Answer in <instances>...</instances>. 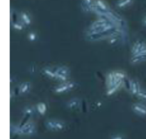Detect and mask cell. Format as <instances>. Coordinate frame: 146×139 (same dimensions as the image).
Returning <instances> with one entry per match:
<instances>
[{
  "instance_id": "1",
  "label": "cell",
  "mask_w": 146,
  "mask_h": 139,
  "mask_svg": "<svg viewBox=\"0 0 146 139\" xmlns=\"http://www.w3.org/2000/svg\"><path fill=\"white\" fill-rule=\"evenodd\" d=\"M12 133L21 136H31L35 134V124L31 121H27L19 126H12L11 128Z\"/></svg>"
},
{
  "instance_id": "2",
  "label": "cell",
  "mask_w": 146,
  "mask_h": 139,
  "mask_svg": "<svg viewBox=\"0 0 146 139\" xmlns=\"http://www.w3.org/2000/svg\"><path fill=\"white\" fill-rule=\"evenodd\" d=\"M65 123L57 119H48L45 122V126L51 131H61L65 128Z\"/></svg>"
},
{
  "instance_id": "3",
  "label": "cell",
  "mask_w": 146,
  "mask_h": 139,
  "mask_svg": "<svg viewBox=\"0 0 146 139\" xmlns=\"http://www.w3.org/2000/svg\"><path fill=\"white\" fill-rule=\"evenodd\" d=\"M76 84L72 81H68V82L63 83L61 85L58 86L54 88V92L56 94H63V93L68 92L71 91L73 88H75Z\"/></svg>"
},
{
  "instance_id": "4",
  "label": "cell",
  "mask_w": 146,
  "mask_h": 139,
  "mask_svg": "<svg viewBox=\"0 0 146 139\" xmlns=\"http://www.w3.org/2000/svg\"><path fill=\"white\" fill-rule=\"evenodd\" d=\"M146 47V43L142 40H138L135 41L131 48V55L135 56L139 54L143 49Z\"/></svg>"
},
{
  "instance_id": "5",
  "label": "cell",
  "mask_w": 146,
  "mask_h": 139,
  "mask_svg": "<svg viewBox=\"0 0 146 139\" xmlns=\"http://www.w3.org/2000/svg\"><path fill=\"white\" fill-rule=\"evenodd\" d=\"M128 88L130 92L133 96H136L141 90V86L138 81L135 79H131L128 81Z\"/></svg>"
},
{
  "instance_id": "6",
  "label": "cell",
  "mask_w": 146,
  "mask_h": 139,
  "mask_svg": "<svg viewBox=\"0 0 146 139\" xmlns=\"http://www.w3.org/2000/svg\"><path fill=\"white\" fill-rule=\"evenodd\" d=\"M132 110L134 113L141 116H146V106L143 104H134L132 106Z\"/></svg>"
},
{
  "instance_id": "7",
  "label": "cell",
  "mask_w": 146,
  "mask_h": 139,
  "mask_svg": "<svg viewBox=\"0 0 146 139\" xmlns=\"http://www.w3.org/2000/svg\"><path fill=\"white\" fill-rule=\"evenodd\" d=\"M118 80H121V79H118V78H117L116 77H115L113 71H111V72L108 73V74H107V78H106L107 88L115 85L116 83L118 82Z\"/></svg>"
},
{
  "instance_id": "8",
  "label": "cell",
  "mask_w": 146,
  "mask_h": 139,
  "mask_svg": "<svg viewBox=\"0 0 146 139\" xmlns=\"http://www.w3.org/2000/svg\"><path fill=\"white\" fill-rule=\"evenodd\" d=\"M123 84V80H118V82L116 83V84L113 86L108 88L106 90V95L108 96H111L113 95L121 86H122Z\"/></svg>"
},
{
  "instance_id": "9",
  "label": "cell",
  "mask_w": 146,
  "mask_h": 139,
  "mask_svg": "<svg viewBox=\"0 0 146 139\" xmlns=\"http://www.w3.org/2000/svg\"><path fill=\"white\" fill-rule=\"evenodd\" d=\"M31 88V83L28 82V81H26V82L22 83V84L20 85L19 88V93L21 94L24 95V94H28V93H29Z\"/></svg>"
},
{
  "instance_id": "10",
  "label": "cell",
  "mask_w": 146,
  "mask_h": 139,
  "mask_svg": "<svg viewBox=\"0 0 146 139\" xmlns=\"http://www.w3.org/2000/svg\"><path fill=\"white\" fill-rule=\"evenodd\" d=\"M20 19L21 21L24 24L25 26H29L31 24V19L30 16L27 14L25 11H21L20 13Z\"/></svg>"
},
{
  "instance_id": "11",
  "label": "cell",
  "mask_w": 146,
  "mask_h": 139,
  "mask_svg": "<svg viewBox=\"0 0 146 139\" xmlns=\"http://www.w3.org/2000/svg\"><path fill=\"white\" fill-rule=\"evenodd\" d=\"M146 61V56L141 55V54H137L135 56H133L131 59V62L133 64H140V63L144 62Z\"/></svg>"
},
{
  "instance_id": "12",
  "label": "cell",
  "mask_w": 146,
  "mask_h": 139,
  "mask_svg": "<svg viewBox=\"0 0 146 139\" xmlns=\"http://www.w3.org/2000/svg\"><path fill=\"white\" fill-rule=\"evenodd\" d=\"M55 72L56 74H61V75L66 76L67 77L70 76V74H71V71H70L69 69L66 67H57L55 70Z\"/></svg>"
},
{
  "instance_id": "13",
  "label": "cell",
  "mask_w": 146,
  "mask_h": 139,
  "mask_svg": "<svg viewBox=\"0 0 146 139\" xmlns=\"http://www.w3.org/2000/svg\"><path fill=\"white\" fill-rule=\"evenodd\" d=\"M94 4H96V6L99 9L104 11V12H107V11H108L110 10L108 6L107 5L104 1H102V0H96Z\"/></svg>"
},
{
  "instance_id": "14",
  "label": "cell",
  "mask_w": 146,
  "mask_h": 139,
  "mask_svg": "<svg viewBox=\"0 0 146 139\" xmlns=\"http://www.w3.org/2000/svg\"><path fill=\"white\" fill-rule=\"evenodd\" d=\"M36 108L37 111H38V113L41 116H44L46 114V111H47L46 104L44 102L38 103V104L36 105Z\"/></svg>"
},
{
  "instance_id": "15",
  "label": "cell",
  "mask_w": 146,
  "mask_h": 139,
  "mask_svg": "<svg viewBox=\"0 0 146 139\" xmlns=\"http://www.w3.org/2000/svg\"><path fill=\"white\" fill-rule=\"evenodd\" d=\"M134 0H118L116 3L117 7L120 9H124L133 4Z\"/></svg>"
},
{
  "instance_id": "16",
  "label": "cell",
  "mask_w": 146,
  "mask_h": 139,
  "mask_svg": "<svg viewBox=\"0 0 146 139\" xmlns=\"http://www.w3.org/2000/svg\"><path fill=\"white\" fill-rule=\"evenodd\" d=\"M43 74L46 76L50 78L56 80V72L54 70L51 69L50 68H44L42 69Z\"/></svg>"
},
{
  "instance_id": "17",
  "label": "cell",
  "mask_w": 146,
  "mask_h": 139,
  "mask_svg": "<svg viewBox=\"0 0 146 139\" xmlns=\"http://www.w3.org/2000/svg\"><path fill=\"white\" fill-rule=\"evenodd\" d=\"M80 100L78 98H74L73 99L70 100L67 104V107L69 109H75L79 106Z\"/></svg>"
},
{
  "instance_id": "18",
  "label": "cell",
  "mask_w": 146,
  "mask_h": 139,
  "mask_svg": "<svg viewBox=\"0 0 146 139\" xmlns=\"http://www.w3.org/2000/svg\"><path fill=\"white\" fill-rule=\"evenodd\" d=\"M34 114H35V109L31 106L26 107L23 111V114L27 118H30L31 116H34Z\"/></svg>"
},
{
  "instance_id": "19",
  "label": "cell",
  "mask_w": 146,
  "mask_h": 139,
  "mask_svg": "<svg viewBox=\"0 0 146 139\" xmlns=\"http://www.w3.org/2000/svg\"><path fill=\"white\" fill-rule=\"evenodd\" d=\"M24 27H25V25L21 21L12 22V27L17 31H22L24 29Z\"/></svg>"
},
{
  "instance_id": "20",
  "label": "cell",
  "mask_w": 146,
  "mask_h": 139,
  "mask_svg": "<svg viewBox=\"0 0 146 139\" xmlns=\"http://www.w3.org/2000/svg\"><path fill=\"white\" fill-rule=\"evenodd\" d=\"M114 74H115V77L118 79H121L124 81L125 78H126V74H125V72L122 71H113Z\"/></svg>"
},
{
  "instance_id": "21",
  "label": "cell",
  "mask_w": 146,
  "mask_h": 139,
  "mask_svg": "<svg viewBox=\"0 0 146 139\" xmlns=\"http://www.w3.org/2000/svg\"><path fill=\"white\" fill-rule=\"evenodd\" d=\"M68 78H69V77H67L66 76L61 75V74H58L56 73V80H57V81H59L62 83H66L68 82Z\"/></svg>"
},
{
  "instance_id": "22",
  "label": "cell",
  "mask_w": 146,
  "mask_h": 139,
  "mask_svg": "<svg viewBox=\"0 0 146 139\" xmlns=\"http://www.w3.org/2000/svg\"><path fill=\"white\" fill-rule=\"evenodd\" d=\"M136 96L138 97L139 99L142 100V101H146V91L145 90L141 89V91L138 92V94H137Z\"/></svg>"
},
{
  "instance_id": "23",
  "label": "cell",
  "mask_w": 146,
  "mask_h": 139,
  "mask_svg": "<svg viewBox=\"0 0 146 139\" xmlns=\"http://www.w3.org/2000/svg\"><path fill=\"white\" fill-rule=\"evenodd\" d=\"M37 39V35L35 32L31 31L28 34V39L30 41H35Z\"/></svg>"
},
{
  "instance_id": "24",
  "label": "cell",
  "mask_w": 146,
  "mask_h": 139,
  "mask_svg": "<svg viewBox=\"0 0 146 139\" xmlns=\"http://www.w3.org/2000/svg\"><path fill=\"white\" fill-rule=\"evenodd\" d=\"M110 139H125L124 136L121 134H115V135L111 136Z\"/></svg>"
},
{
  "instance_id": "25",
  "label": "cell",
  "mask_w": 146,
  "mask_h": 139,
  "mask_svg": "<svg viewBox=\"0 0 146 139\" xmlns=\"http://www.w3.org/2000/svg\"><path fill=\"white\" fill-rule=\"evenodd\" d=\"M83 1L86 3L87 4H88V5H91L92 4V0H83Z\"/></svg>"
},
{
  "instance_id": "26",
  "label": "cell",
  "mask_w": 146,
  "mask_h": 139,
  "mask_svg": "<svg viewBox=\"0 0 146 139\" xmlns=\"http://www.w3.org/2000/svg\"><path fill=\"white\" fill-rule=\"evenodd\" d=\"M143 24L144 26H146V17H144L143 19Z\"/></svg>"
}]
</instances>
